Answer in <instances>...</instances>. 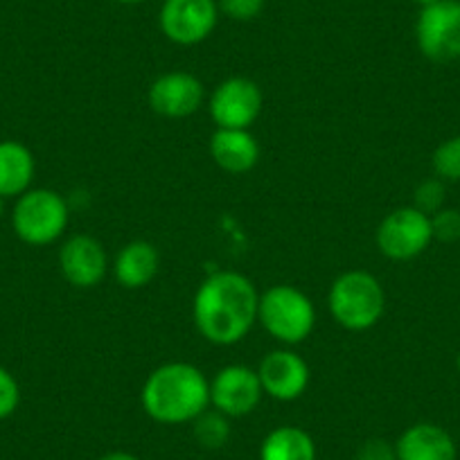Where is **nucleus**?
I'll use <instances>...</instances> for the list:
<instances>
[{"mask_svg":"<svg viewBox=\"0 0 460 460\" xmlns=\"http://www.w3.org/2000/svg\"><path fill=\"white\" fill-rule=\"evenodd\" d=\"M260 294L237 271H217L199 285L192 303L199 334L215 345H235L258 321Z\"/></svg>","mask_w":460,"mask_h":460,"instance_id":"obj_1","label":"nucleus"},{"mask_svg":"<svg viewBox=\"0 0 460 460\" xmlns=\"http://www.w3.org/2000/svg\"><path fill=\"white\" fill-rule=\"evenodd\" d=\"M140 402L158 424L192 422L210 406V382L197 366L172 361L149 373Z\"/></svg>","mask_w":460,"mask_h":460,"instance_id":"obj_2","label":"nucleus"},{"mask_svg":"<svg viewBox=\"0 0 460 460\" xmlns=\"http://www.w3.org/2000/svg\"><path fill=\"white\" fill-rule=\"evenodd\" d=\"M330 314L341 327L350 332L370 330L384 316L386 294L373 273L345 271L336 278L327 296Z\"/></svg>","mask_w":460,"mask_h":460,"instance_id":"obj_3","label":"nucleus"},{"mask_svg":"<svg viewBox=\"0 0 460 460\" xmlns=\"http://www.w3.org/2000/svg\"><path fill=\"white\" fill-rule=\"evenodd\" d=\"M258 321L276 341L298 345L316 325V309L307 294L291 285H273L260 294Z\"/></svg>","mask_w":460,"mask_h":460,"instance_id":"obj_4","label":"nucleus"},{"mask_svg":"<svg viewBox=\"0 0 460 460\" xmlns=\"http://www.w3.org/2000/svg\"><path fill=\"white\" fill-rule=\"evenodd\" d=\"M68 219V203L59 192L48 188H30L16 201L12 226L25 244L48 246L64 235Z\"/></svg>","mask_w":460,"mask_h":460,"instance_id":"obj_5","label":"nucleus"},{"mask_svg":"<svg viewBox=\"0 0 460 460\" xmlns=\"http://www.w3.org/2000/svg\"><path fill=\"white\" fill-rule=\"evenodd\" d=\"M415 39L420 52L436 64L460 59V0H438L422 7Z\"/></svg>","mask_w":460,"mask_h":460,"instance_id":"obj_6","label":"nucleus"},{"mask_svg":"<svg viewBox=\"0 0 460 460\" xmlns=\"http://www.w3.org/2000/svg\"><path fill=\"white\" fill-rule=\"evenodd\" d=\"M433 240L431 217L413 206L397 208L382 219L377 228V246L388 260L406 262L427 251Z\"/></svg>","mask_w":460,"mask_h":460,"instance_id":"obj_7","label":"nucleus"},{"mask_svg":"<svg viewBox=\"0 0 460 460\" xmlns=\"http://www.w3.org/2000/svg\"><path fill=\"white\" fill-rule=\"evenodd\" d=\"M217 0H165L158 14L163 34L176 46H197L217 28Z\"/></svg>","mask_w":460,"mask_h":460,"instance_id":"obj_8","label":"nucleus"},{"mask_svg":"<svg viewBox=\"0 0 460 460\" xmlns=\"http://www.w3.org/2000/svg\"><path fill=\"white\" fill-rule=\"evenodd\" d=\"M264 95L249 77H228L210 97V115L217 129H249L262 113Z\"/></svg>","mask_w":460,"mask_h":460,"instance_id":"obj_9","label":"nucleus"},{"mask_svg":"<svg viewBox=\"0 0 460 460\" xmlns=\"http://www.w3.org/2000/svg\"><path fill=\"white\" fill-rule=\"evenodd\" d=\"M262 395L258 370L249 366H226L210 382V404L230 420L253 413Z\"/></svg>","mask_w":460,"mask_h":460,"instance_id":"obj_10","label":"nucleus"},{"mask_svg":"<svg viewBox=\"0 0 460 460\" xmlns=\"http://www.w3.org/2000/svg\"><path fill=\"white\" fill-rule=\"evenodd\" d=\"M147 97L154 113L170 120H181L201 109L206 91H203L201 79L194 77L192 73L174 70V73L161 75L149 86Z\"/></svg>","mask_w":460,"mask_h":460,"instance_id":"obj_11","label":"nucleus"},{"mask_svg":"<svg viewBox=\"0 0 460 460\" xmlns=\"http://www.w3.org/2000/svg\"><path fill=\"white\" fill-rule=\"evenodd\" d=\"M262 391L278 402H294L307 391L309 366L298 352L273 350L260 361L258 368Z\"/></svg>","mask_w":460,"mask_h":460,"instance_id":"obj_12","label":"nucleus"},{"mask_svg":"<svg viewBox=\"0 0 460 460\" xmlns=\"http://www.w3.org/2000/svg\"><path fill=\"white\" fill-rule=\"evenodd\" d=\"M59 269L66 282L77 289H93L109 271L106 251L95 237L73 235L59 251Z\"/></svg>","mask_w":460,"mask_h":460,"instance_id":"obj_13","label":"nucleus"},{"mask_svg":"<svg viewBox=\"0 0 460 460\" xmlns=\"http://www.w3.org/2000/svg\"><path fill=\"white\" fill-rule=\"evenodd\" d=\"M210 156L228 174H246L260 161V145L249 129H217L210 138Z\"/></svg>","mask_w":460,"mask_h":460,"instance_id":"obj_14","label":"nucleus"},{"mask_svg":"<svg viewBox=\"0 0 460 460\" xmlns=\"http://www.w3.org/2000/svg\"><path fill=\"white\" fill-rule=\"evenodd\" d=\"M395 454L397 460H456V445L445 429L420 422L402 433Z\"/></svg>","mask_w":460,"mask_h":460,"instance_id":"obj_15","label":"nucleus"},{"mask_svg":"<svg viewBox=\"0 0 460 460\" xmlns=\"http://www.w3.org/2000/svg\"><path fill=\"white\" fill-rule=\"evenodd\" d=\"M158 269H161V255L156 246L152 242L136 240L115 255L113 276L125 289H143L158 276Z\"/></svg>","mask_w":460,"mask_h":460,"instance_id":"obj_16","label":"nucleus"},{"mask_svg":"<svg viewBox=\"0 0 460 460\" xmlns=\"http://www.w3.org/2000/svg\"><path fill=\"white\" fill-rule=\"evenodd\" d=\"M34 156L23 143L0 140V197H21L34 179Z\"/></svg>","mask_w":460,"mask_h":460,"instance_id":"obj_17","label":"nucleus"},{"mask_svg":"<svg viewBox=\"0 0 460 460\" xmlns=\"http://www.w3.org/2000/svg\"><path fill=\"white\" fill-rule=\"evenodd\" d=\"M260 460H316V445L305 429L278 427L262 440Z\"/></svg>","mask_w":460,"mask_h":460,"instance_id":"obj_18","label":"nucleus"},{"mask_svg":"<svg viewBox=\"0 0 460 460\" xmlns=\"http://www.w3.org/2000/svg\"><path fill=\"white\" fill-rule=\"evenodd\" d=\"M192 433L194 440L203 447V449H221L226 442L230 440V418L219 413V411L206 409L199 418L192 420Z\"/></svg>","mask_w":460,"mask_h":460,"instance_id":"obj_19","label":"nucleus"},{"mask_svg":"<svg viewBox=\"0 0 460 460\" xmlns=\"http://www.w3.org/2000/svg\"><path fill=\"white\" fill-rule=\"evenodd\" d=\"M433 170L440 179L460 181V136L445 140L433 152Z\"/></svg>","mask_w":460,"mask_h":460,"instance_id":"obj_20","label":"nucleus"},{"mask_svg":"<svg viewBox=\"0 0 460 460\" xmlns=\"http://www.w3.org/2000/svg\"><path fill=\"white\" fill-rule=\"evenodd\" d=\"M442 203H445V185H442V181L429 179L415 188V197H413L415 210L424 212L427 217H433L436 212L442 210Z\"/></svg>","mask_w":460,"mask_h":460,"instance_id":"obj_21","label":"nucleus"},{"mask_svg":"<svg viewBox=\"0 0 460 460\" xmlns=\"http://www.w3.org/2000/svg\"><path fill=\"white\" fill-rule=\"evenodd\" d=\"M217 5H219V14L246 23L262 14L267 0H217Z\"/></svg>","mask_w":460,"mask_h":460,"instance_id":"obj_22","label":"nucleus"},{"mask_svg":"<svg viewBox=\"0 0 460 460\" xmlns=\"http://www.w3.org/2000/svg\"><path fill=\"white\" fill-rule=\"evenodd\" d=\"M433 237L440 242H456L460 240V210L442 208L440 212L431 217Z\"/></svg>","mask_w":460,"mask_h":460,"instance_id":"obj_23","label":"nucleus"},{"mask_svg":"<svg viewBox=\"0 0 460 460\" xmlns=\"http://www.w3.org/2000/svg\"><path fill=\"white\" fill-rule=\"evenodd\" d=\"M21 404V386L14 375L0 366V420L10 418Z\"/></svg>","mask_w":460,"mask_h":460,"instance_id":"obj_24","label":"nucleus"},{"mask_svg":"<svg viewBox=\"0 0 460 460\" xmlns=\"http://www.w3.org/2000/svg\"><path fill=\"white\" fill-rule=\"evenodd\" d=\"M355 460H397L395 447L384 438H370L357 449Z\"/></svg>","mask_w":460,"mask_h":460,"instance_id":"obj_25","label":"nucleus"},{"mask_svg":"<svg viewBox=\"0 0 460 460\" xmlns=\"http://www.w3.org/2000/svg\"><path fill=\"white\" fill-rule=\"evenodd\" d=\"M100 460H140L138 456L129 454V451H111V454L102 456Z\"/></svg>","mask_w":460,"mask_h":460,"instance_id":"obj_26","label":"nucleus"},{"mask_svg":"<svg viewBox=\"0 0 460 460\" xmlns=\"http://www.w3.org/2000/svg\"><path fill=\"white\" fill-rule=\"evenodd\" d=\"M115 3H120V5H140L145 0H115Z\"/></svg>","mask_w":460,"mask_h":460,"instance_id":"obj_27","label":"nucleus"},{"mask_svg":"<svg viewBox=\"0 0 460 460\" xmlns=\"http://www.w3.org/2000/svg\"><path fill=\"white\" fill-rule=\"evenodd\" d=\"M413 3H418V5L427 7V5H433V3H438V0H413Z\"/></svg>","mask_w":460,"mask_h":460,"instance_id":"obj_28","label":"nucleus"},{"mask_svg":"<svg viewBox=\"0 0 460 460\" xmlns=\"http://www.w3.org/2000/svg\"><path fill=\"white\" fill-rule=\"evenodd\" d=\"M3 212H5V199L0 197V217H3Z\"/></svg>","mask_w":460,"mask_h":460,"instance_id":"obj_29","label":"nucleus"},{"mask_svg":"<svg viewBox=\"0 0 460 460\" xmlns=\"http://www.w3.org/2000/svg\"><path fill=\"white\" fill-rule=\"evenodd\" d=\"M458 373H460V352H458Z\"/></svg>","mask_w":460,"mask_h":460,"instance_id":"obj_30","label":"nucleus"}]
</instances>
